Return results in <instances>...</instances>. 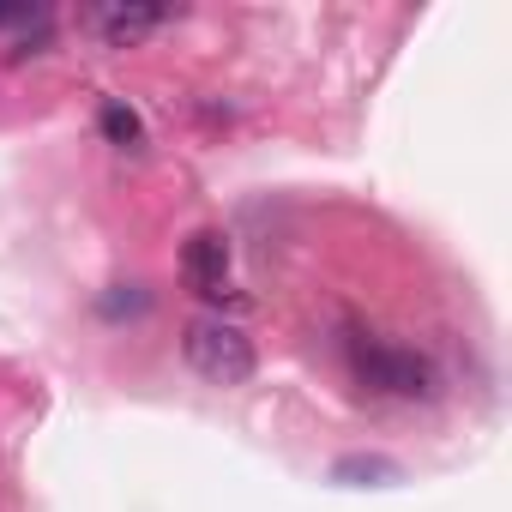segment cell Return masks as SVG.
<instances>
[{
	"label": "cell",
	"instance_id": "1",
	"mask_svg": "<svg viewBox=\"0 0 512 512\" xmlns=\"http://www.w3.org/2000/svg\"><path fill=\"white\" fill-rule=\"evenodd\" d=\"M181 356H187V368H193L199 380H211V386H247V380H253V344H247L235 326H223V320H187Z\"/></svg>",
	"mask_w": 512,
	"mask_h": 512
},
{
	"label": "cell",
	"instance_id": "2",
	"mask_svg": "<svg viewBox=\"0 0 512 512\" xmlns=\"http://www.w3.org/2000/svg\"><path fill=\"white\" fill-rule=\"evenodd\" d=\"M356 374L392 398H434V362L404 344H356Z\"/></svg>",
	"mask_w": 512,
	"mask_h": 512
},
{
	"label": "cell",
	"instance_id": "3",
	"mask_svg": "<svg viewBox=\"0 0 512 512\" xmlns=\"http://www.w3.org/2000/svg\"><path fill=\"white\" fill-rule=\"evenodd\" d=\"M181 278L199 290V296H223V284H229V241L217 235V229H199V235H187V247H181Z\"/></svg>",
	"mask_w": 512,
	"mask_h": 512
},
{
	"label": "cell",
	"instance_id": "4",
	"mask_svg": "<svg viewBox=\"0 0 512 512\" xmlns=\"http://www.w3.org/2000/svg\"><path fill=\"white\" fill-rule=\"evenodd\" d=\"M163 19H169L163 7H109V13H97V31H103L109 49H133V43L151 37Z\"/></svg>",
	"mask_w": 512,
	"mask_h": 512
},
{
	"label": "cell",
	"instance_id": "5",
	"mask_svg": "<svg viewBox=\"0 0 512 512\" xmlns=\"http://www.w3.org/2000/svg\"><path fill=\"white\" fill-rule=\"evenodd\" d=\"M332 476H338V482L368 488V482H398V464H392V458H338V464H332Z\"/></svg>",
	"mask_w": 512,
	"mask_h": 512
},
{
	"label": "cell",
	"instance_id": "6",
	"mask_svg": "<svg viewBox=\"0 0 512 512\" xmlns=\"http://www.w3.org/2000/svg\"><path fill=\"white\" fill-rule=\"evenodd\" d=\"M103 133L115 139V145H145V127H139V115L127 109V103H103Z\"/></svg>",
	"mask_w": 512,
	"mask_h": 512
},
{
	"label": "cell",
	"instance_id": "7",
	"mask_svg": "<svg viewBox=\"0 0 512 512\" xmlns=\"http://www.w3.org/2000/svg\"><path fill=\"white\" fill-rule=\"evenodd\" d=\"M25 19H31L25 7H0V25H25Z\"/></svg>",
	"mask_w": 512,
	"mask_h": 512
}]
</instances>
